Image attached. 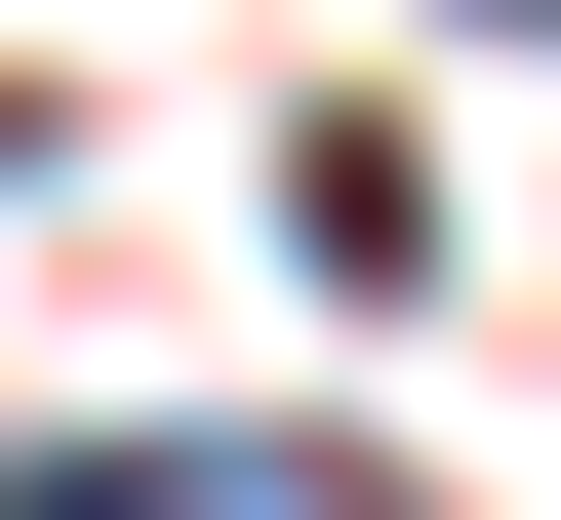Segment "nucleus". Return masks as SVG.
Wrapping results in <instances>:
<instances>
[{
  "label": "nucleus",
  "instance_id": "obj_1",
  "mask_svg": "<svg viewBox=\"0 0 561 520\" xmlns=\"http://www.w3.org/2000/svg\"><path fill=\"white\" fill-rule=\"evenodd\" d=\"M0 520H401V481H362V440H41Z\"/></svg>",
  "mask_w": 561,
  "mask_h": 520
},
{
  "label": "nucleus",
  "instance_id": "obj_2",
  "mask_svg": "<svg viewBox=\"0 0 561 520\" xmlns=\"http://www.w3.org/2000/svg\"><path fill=\"white\" fill-rule=\"evenodd\" d=\"M481 41H561V0H481Z\"/></svg>",
  "mask_w": 561,
  "mask_h": 520
}]
</instances>
